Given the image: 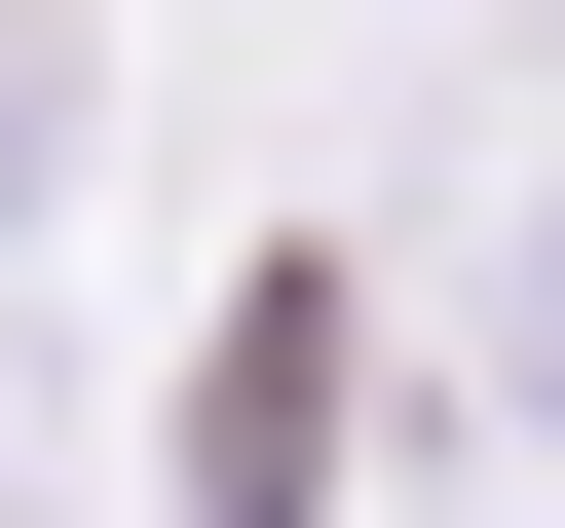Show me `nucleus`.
I'll return each mask as SVG.
<instances>
[{
	"label": "nucleus",
	"mask_w": 565,
	"mask_h": 528,
	"mask_svg": "<svg viewBox=\"0 0 565 528\" xmlns=\"http://www.w3.org/2000/svg\"><path fill=\"white\" fill-rule=\"evenodd\" d=\"M490 378H527V415H565V226H527V264H490Z\"/></svg>",
	"instance_id": "f257e3e1"
}]
</instances>
